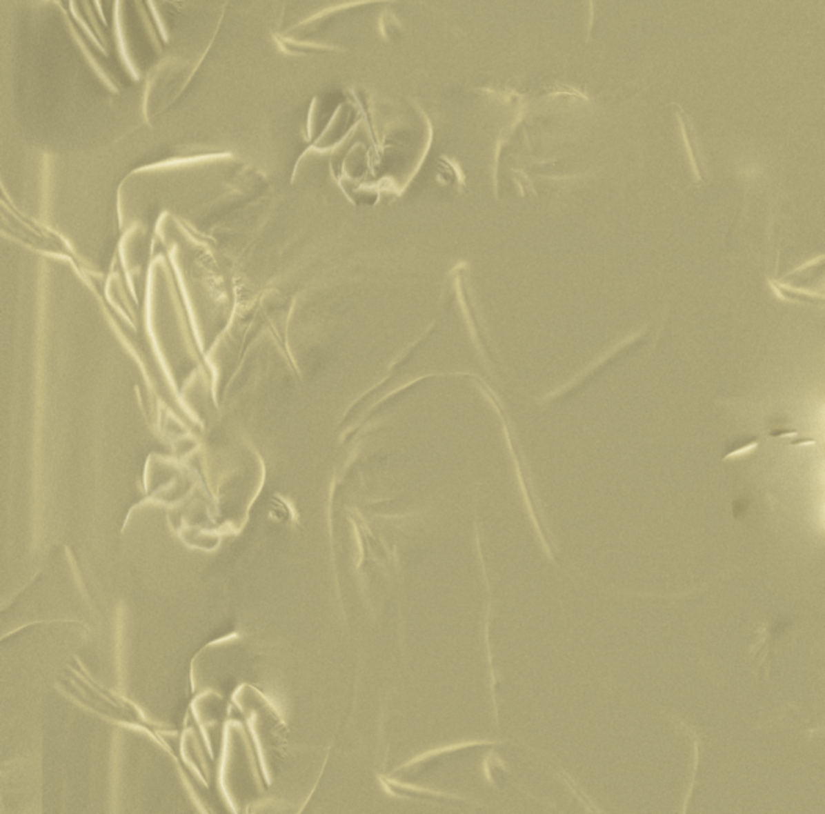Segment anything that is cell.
I'll use <instances>...</instances> for the list:
<instances>
[{
  "instance_id": "obj_1",
  "label": "cell",
  "mask_w": 825,
  "mask_h": 814,
  "mask_svg": "<svg viewBox=\"0 0 825 814\" xmlns=\"http://www.w3.org/2000/svg\"><path fill=\"white\" fill-rule=\"evenodd\" d=\"M57 686L70 700L117 725L139 729L159 742L172 754L168 742L171 731L149 719L138 704L95 681L79 660L69 663L57 681Z\"/></svg>"
},
{
  "instance_id": "obj_2",
  "label": "cell",
  "mask_w": 825,
  "mask_h": 814,
  "mask_svg": "<svg viewBox=\"0 0 825 814\" xmlns=\"http://www.w3.org/2000/svg\"><path fill=\"white\" fill-rule=\"evenodd\" d=\"M201 61L203 58L170 55L150 69L143 95V115L148 121L164 113L182 95Z\"/></svg>"
},
{
  "instance_id": "obj_3",
  "label": "cell",
  "mask_w": 825,
  "mask_h": 814,
  "mask_svg": "<svg viewBox=\"0 0 825 814\" xmlns=\"http://www.w3.org/2000/svg\"><path fill=\"white\" fill-rule=\"evenodd\" d=\"M677 108H678V119H679V126H681V131H682V138H684L686 150L689 153V160L692 164L693 175L696 179V183H702L703 174H702V164H700V159H699V153H697V145L695 143V135L690 134L689 123L686 121L688 120L686 115L684 113V110L681 109L679 105H677Z\"/></svg>"
},
{
  "instance_id": "obj_4",
  "label": "cell",
  "mask_w": 825,
  "mask_h": 814,
  "mask_svg": "<svg viewBox=\"0 0 825 814\" xmlns=\"http://www.w3.org/2000/svg\"><path fill=\"white\" fill-rule=\"evenodd\" d=\"M759 444V437L758 436H751L750 439H743V440H735L732 441V444L725 450L722 459L728 461L740 455H746L750 454L751 451H754Z\"/></svg>"
},
{
  "instance_id": "obj_5",
  "label": "cell",
  "mask_w": 825,
  "mask_h": 814,
  "mask_svg": "<svg viewBox=\"0 0 825 814\" xmlns=\"http://www.w3.org/2000/svg\"><path fill=\"white\" fill-rule=\"evenodd\" d=\"M771 437H777V439H793L795 436H798V430L795 429H786V428H780V429H772L769 432Z\"/></svg>"
},
{
  "instance_id": "obj_6",
  "label": "cell",
  "mask_w": 825,
  "mask_h": 814,
  "mask_svg": "<svg viewBox=\"0 0 825 814\" xmlns=\"http://www.w3.org/2000/svg\"><path fill=\"white\" fill-rule=\"evenodd\" d=\"M815 441H816L815 439H794L790 444L791 446H802V444L808 446V444H813Z\"/></svg>"
}]
</instances>
